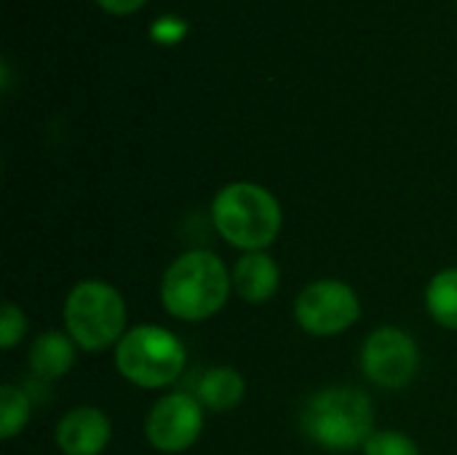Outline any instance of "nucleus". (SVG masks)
I'll return each instance as SVG.
<instances>
[{"label":"nucleus","instance_id":"nucleus-2","mask_svg":"<svg viewBox=\"0 0 457 455\" xmlns=\"http://www.w3.org/2000/svg\"><path fill=\"white\" fill-rule=\"evenodd\" d=\"M214 231L241 252H265L276 244L284 212L278 198L257 182H228L212 201Z\"/></svg>","mask_w":457,"mask_h":455},{"label":"nucleus","instance_id":"nucleus-13","mask_svg":"<svg viewBox=\"0 0 457 455\" xmlns=\"http://www.w3.org/2000/svg\"><path fill=\"white\" fill-rule=\"evenodd\" d=\"M426 308L439 327L457 333V268H445L428 282Z\"/></svg>","mask_w":457,"mask_h":455},{"label":"nucleus","instance_id":"nucleus-8","mask_svg":"<svg viewBox=\"0 0 457 455\" xmlns=\"http://www.w3.org/2000/svg\"><path fill=\"white\" fill-rule=\"evenodd\" d=\"M204 432V405L185 392L163 394L145 418V437L150 448L163 455L190 451Z\"/></svg>","mask_w":457,"mask_h":455},{"label":"nucleus","instance_id":"nucleus-5","mask_svg":"<svg viewBox=\"0 0 457 455\" xmlns=\"http://www.w3.org/2000/svg\"><path fill=\"white\" fill-rule=\"evenodd\" d=\"M187 365L179 335L158 324H137L115 346V370L137 389H166Z\"/></svg>","mask_w":457,"mask_h":455},{"label":"nucleus","instance_id":"nucleus-12","mask_svg":"<svg viewBox=\"0 0 457 455\" xmlns=\"http://www.w3.org/2000/svg\"><path fill=\"white\" fill-rule=\"evenodd\" d=\"M246 394V381L236 367L220 365L212 367L201 375L198 386H195V397L204 405V410L212 413H230L244 402Z\"/></svg>","mask_w":457,"mask_h":455},{"label":"nucleus","instance_id":"nucleus-7","mask_svg":"<svg viewBox=\"0 0 457 455\" xmlns=\"http://www.w3.org/2000/svg\"><path fill=\"white\" fill-rule=\"evenodd\" d=\"M359 365L370 383L388 392H399L415 381L420 367V349L407 330L383 324L367 335L359 354Z\"/></svg>","mask_w":457,"mask_h":455},{"label":"nucleus","instance_id":"nucleus-16","mask_svg":"<svg viewBox=\"0 0 457 455\" xmlns=\"http://www.w3.org/2000/svg\"><path fill=\"white\" fill-rule=\"evenodd\" d=\"M27 333V314L16 303H5L0 314V349L11 351Z\"/></svg>","mask_w":457,"mask_h":455},{"label":"nucleus","instance_id":"nucleus-17","mask_svg":"<svg viewBox=\"0 0 457 455\" xmlns=\"http://www.w3.org/2000/svg\"><path fill=\"white\" fill-rule=\"evenodd\" d=\"M187 35V24L179 16H161L153 27H150V38L163 43V46H174Z\"/></svg>","mask_w":457,"mask_h":455},{"label":"nucleus","instance_id":"nucleus-10","mask_svg":"<svg viewBox=\"0 0 457 455\" xmlns=\"http://www.w3.org/2000/svg\"><path fill=\"white\" fill-rule=\"evenodd\" d=\"M233 292L252 306L268 303L281 284V268L268 252H244L233 271Z\"/></svg>","mask_w":457,"mask_h":455},{"label":"nucleus","instance_id":"nucleus-18","mask_svg":"<svg viewBox=\"0 0 457 455\" xmlns=\"http://www.w3.org/2000/svg\"><path fill=\"white\" fill-rule=\"evenodd\" d=\"M147 0H96V5L104 11V13H112V16H131L137 13Z\"/></svg>","mask_w":457,"mask_h":455},{"label":"nucleus","instance_id":"nucleus-14","mask_svg":"<svg viewBox=\"0 0 457 455\" xmlns=\"http://www.w3.org/2000/svg\"><path fill=\"white\" fill-rule=\"evenodd\" d=\"M32 418V402L24 389L5 383L0 389V440L8 442L24 432Z\"/></svg>","mask_w":457,"mask_h":455},{"label":"nucleus","instance_id":"nucleus-9","mask_svg":"<svg viewBox=\"0 0 457 455\" xmlns=\"http://www.w3.org/2000/svg\"><path fill=\"white\" fill-rule=\"evenodd\" d=\"M110 440L112 424L107 413L94 405H78L67 410L54 429V442L62 455H102Z\"/></svg>","mask_w":457,"mask_h":455},{"label":"nucleus","instance_id":"nucleus-4","mask_svg":"<svg viewBox=\"0 0 457 455\" xmlns=\"http://www.w3.org/2000/svg\"><path fill=\"white\" fill-rule=\"evenodd\" d=\"M64 333L86 354H102L115 349L129 333V308L123 295L102 279L78 282L64 298Z\"/></svg>","mask_w":457,"mask_h":455},{"label":"nucleus","instance_id":"nucleus-1","mask_svg":"<svg viewBox=\"0 0 457 455\" xmlns=\"http://www.w3.org/2000/svg\"><path fill=\"white\" fill-rule=\"evenodd\" d=\"M233 292V276L212 249L182 252L161 279V306L171 319L206 322L220 314Z\"/></svg>","mask_w":457,"mask_h":455},{"label":"nucleus","instance_id":"nucleus-11","mask_svg":"<svg viewBox=\"0 0 457 455\" xmlns=\"http://www.w3.org/2000/svg\"><path fill=\"white\" fill-rule=\"evenodd\" d=\"M75 343L67 333L48 330L37 335L29 346L27 362L35 378L40 381H59L75 367Z\"/></svg>","mask_w":457,"mask_h":455},{"label":"nucleus","instance_id":"nucleus-15","mask_svg":"<svg viewBox=\"0 0 457 455\" xmlns=\"http://www.w3.org/2000/svg\"><path fill=\"white\" fill-rule=\"evenodd\" d=\"M364 455H420V448L415 445L412 437L394 432V429H380L372 432V437L364 442Z\"/></svg>","mask_w":457,"mask_h":455},{"label":"nucleus","instance_id":"nucleus-3","mask_svg":"<svg viewBox=\"0 0 457 455\" xmlns=\"http://www.w3.org/2000/svg\"><path fill=\"white\" fill-rule=\"evenodd\" d=\"M303 432L327 451H356L375 432L372 397L353 386H329L316 392L303 410Z\"/></svg>","mask_w":457,"mask_h":455},{"label":"nucleus","instance_id":"nucleus-6","mask_svg":"<svg viewBox=\"0 0 457 455\" xmlns=\"http://www.w3.org/2000/svg\"><path fill=\"white\" fill-rule=\"evenodd\" d=\"M361 319V300L348 282L316 279L295 298V322L313 338H335Z\"/></svg>","mask_w":457,"mask_h":455}]
</instances>
